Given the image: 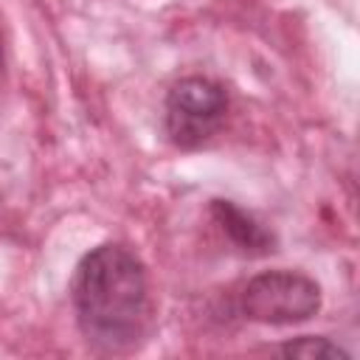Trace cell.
<instances>
[{
    "label": "cell",
    "mask_w": 360,
    "mask_h": 360,
    "mask_svg": "<svg viewBox=\"0 0 360 360\" xmlns=\"http://www.w3.org/2000/svg\"><path fill=\"white\" fill-rule=\"evenodd\" d=\"M0 68H3V48H0Z\"/></svg>",
    "instance_id": "obj_6"
},
{
    "label": "cell",
    "mask_w": 360,
    "mask_h": 360,
    "mask_svg": "<svg viewBox=\"0 0 360 360\" xmlns=\"http://www.w3.org/2000/svg\"><path fill=\"white\" fill-rule=\"evenodd\" d=\"M284 357H307V360H349V352L340 349L338 343L326 340V338H312V335H304V338H295V340H287L281 349H278Z\"/></svg>",
    "instance_id": "obj_5"
},
{
    "label": "cell",
    "mask_w": 360,
    "mask_h": 360,
    "mask_svg": "<svg viewBox=\"0 0 360 360\" xmlns=\"http://www.w3.org/2000/svg\"><path fill=\"white\" fill-rule=\"evenodd\" d=\"M228 112V93L219 82L188 76L166 96V135L180 149H197L217 135Z\"/></svg>",
    "instance_id": "obj_3"
},
{
    "label": "cell",
    "mask_w": 360,
    "mask_h": 360,
    "mask_svg": "<svg viewBox=\"0 0 360 360\" xmlns=\"http://www.w3.org/2000/svg\"><path fill=\"white\" fill-rule=\"evenodd\" d=\"M211 217L222 228V233L236 245V250H242L248 256H264V253L276 250V236L262 222H256L248 211H242L236 202L214 200Z\"/></svg>",
    "instance_id": "obj_4"
},
{
    "label": "cell",
    "mask_w": 360,
    "mask_h": 360,
    "mask_svg": "<svg viewBox=\"0 0 360 360\" xmlns=\"http://www.w3.org/2000/svg\"><path fill=\"white\" fill-rule=\"evenodd\" d=\"M70 298L87 340L101 349H124L146 323V270L124 245H98L79 262Z\"/></svg>",
    "instance_id": "obj_1"
},
{
    "label": "cell",
    "mask_w": 360,
    "mask_h": 360,
    "mask_svg": "<svg viewBox=\"0 0 360 360\" xmlns=\"http://www.w3.org/2000/svg\"><path fill=\"white\" fill-rule=\"evenodd\" d=\"M239 309L245 318L270 326H290L309 321L321 309V287L292 270H267L242 287Z\"/></svg>",
    "instance_id": "obj_2"
}]
</instances>
